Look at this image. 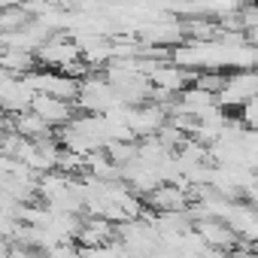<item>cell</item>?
Masks as SVG:
<instances>
[{"mask_svg": "<svg viewBox=\"0 0 258 258\" xmlns=\"http://www.w3.org/2000/svg\"><path fill=\"white\" fill-rule=\"evenodd\" d=\"M146 204L158 213H185L188 207V191L182 182H164L155 191L146 195Z\"/></svg>", "mask_w": 258, "mask_h": 258, "instance_id": "3957f363", "label": "cell"}, {"mask_svg": "<svg viewBox=\"0 0 258 258\" xmlns=\"http://www.w3.org/2000/svg\"><path fill=\"white\" fill-rule=\"evenodd\" d=\"M240 121L249 127V131H258V97L249 100V103L240 109Z\"/></svg>", "mask_w": 258, "mask_h": 258, "instance_id": "5b68a950", "label": "cell"}, {"mask_svg": "<svg viewBox=\"0 0 258 258\" xmlns=\"http://www.w3.org/2000/svg\"><path fill=\"white\" fill-rule=\"evenodd\" d=\"M258 97V70H240L228 76V85L219 94V103L225 109H243L249 100Z\"/></svg>", "mask_w": 258, "mask_h": 258, "instance_id": "6da1fadb", "label": "cell"}, {"mask_svg": "<svg viewBox=\"0 0 258 258\" xmlns=\"http://www.w3.org/2000/svg\"><path fill=\"white\" fill-rule=\"evenodd\" d=\"M213 249H231V246H237V234H234V228L231 225H225V222H219V219H201L198 222V228H195Z\"/></svg>", "mask_w": 258, "mask_h": 258, "instance_id": "277c9868", "label": "cell"}, {"mask_svg": "<svg viewBox=\"0 0 258 258\" xmlns=\"http://www.w3.org/2000/svg\"><path fill=\"white\" fill-rule=\"evenodd\" d=\"M49 127H67L76 115H73V103L70 100H61V97H52V94H37L34 106H31Z\"/></svg>", "mask_w": 258, "mask_h": 258, "instance_id": "7a4b0ae2", "label": "cell"}]
</instances>
